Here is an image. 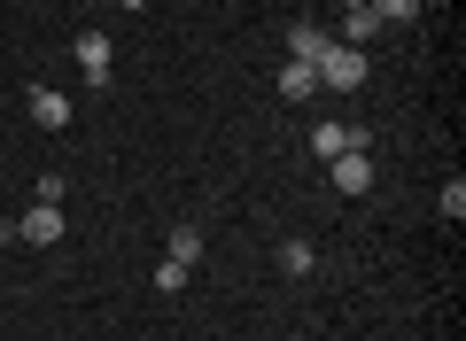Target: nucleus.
<instances>
[{"mask_svg":"<svg viewBox=\"0 0 466 341\" xmlns=\"http://www.w3.org/2000/svg\"><path fill=\"white\" fill-rule=\"evenodd\" d=\"M366 47H342V39H334L327 55H319V94H358V85H366Z\"/></svg>","mask_w":466,"mask_h":341,"instance_id":"f257e3e1","label":"nucleus"},{"mask_svg":"<svg viewBox=\"0 0 466 341\" xmlns=\"http://www.w3.org/2000/svg\"><path fill=\"white\" fill-rule=\"evenodd\" d=\"M8 233H16V241H32V248H55V241H63V202H32Z\"/></svg>","mask_w":466,"mask_h":341,"instance_id":"f03ea898","label":"nucleus"},{"mask_svg":"<svg viewBox=\"0 0 466 341\" xmlns=\"http://www.w3.org/2000/svg\"><path fill=\"white\" fill-rule=\"evenodd\" d=\"M327 179H334V195H366L373 186V155L366 147H342V155L327 163Z\"/></svg>","mask_w":466,"mask_h":341,"instance_id":"7ed1b4c3","label":"nucleus"},{"mask_svg":"<svg viewBox=\"0 0 466 341\" xmlns=\"http://www.w3.org/2000/svg\"><path fill=\"white\" fill-rule=\"evenodd\" d=\"M109 47H116L109 32H78V47H70V55H78V70H86V85H94V94L109 85Z\"/></svg>","mask_w":466,"mask_h":341,"instance_id":"20e7f679","label":"nucleus"},{"mask_svg":"<svg viewBox=\"0 0 466 341\" xmlns=\"http://www.w3.org/2000/svg\"><path fill=\"white\" fill-rule=\"evenodd\" d=\"M24 109H32V125H47V132L70 125V94H55V85H32V94H24Z\"/></svg>","mask_w":466,"mask_h":341,"instance_id":"39448f33","label":"nucleus"},{"mask_svg":"<svg viewBox=\"0 0 466 341\" xmlns=\"http://www.w3.org/2000/svg\"><path fill=\"white\" fill-rule=\"evenodd\" d=\"M342 147H366V132H358V125H334V116H327V125H311V155L319 163H334Z\"/></svg>","mask_w":466,"mask_h":341,"instance_id":"423d86ee","label":"nucleus"},{"mask_svg":"<svg viewBox=\"0 0 466 341\" xmlns=\"http://www.w3.org/2000/svg\"><path fill=\"white\" fill-rule=\"evenodd\" d=\"M327 47H334V39L319 32V24H296V32H288V63H311L319 70V55H327Z\"/></svg>","mask_w":466,"mask_h":341,"instance_id":"0eeeda50","label":"nucleus"},{"mask_svg":"<svg viewBox=\"0 0 466 341\" xmlns=\"http://www.w3.org/2000/svg\"><path fill=\"white\" fill-rule=\"evenodd\" d=\"M280 94L288 101H319V70L311 63H280Z\"/></svg>","mask_w":466,"mask_h":341,"instance_id":"6e6552de","label":"nucleus"},{"mask_svg":"<svg viewBox=\"0 0 466 341\" xmlns=\"http://www.w3.org/2000/svg\"><path fill=\"white\" fill-rule=\"evenodd\" d=\"M366 39H381V16L373 8H342V47H366Z\"/></svg>","mask_w":466,"mask_h":341,"instance_id":"1a4fd4ad","label":"nucleus"},{"mask_svg":"<svg viewBox=\"0 0 466 341\" xmlns=\"http://www.w3.org/2000/svg\"><path fill=\"white\" fill-rule=\"evenodd\" d=\"M311 264H319L311 241H280V272H288V279H311Z\"/></svg>","mask_w":466,"mask_h":341,"instance_id":"9d476101","label":"nucleus"},{"mask_svg":"<svg viewBox=\"0 0 466 341\" xmlns=\"http://www.w3.org/2000/svg\"><path fill=\"white\" fill-rule=\"evenodd\" d=\"M171 264H187V272L202 264V226H179V233H171Z\"/></svg>","mask_w":466,"mask_h":341,"instance_id":"9b49d317","label":"nucleus"},{"mask_svg":"<svg viewBox=\"0 0 466 341\" xmlns=\"http://www.w3.org/2000/svg\"><path fill=\"white\" fill-rule=\"evenodd\" d=\"M366 8L381 16V32H389V24H412V16H420V0H366Z\"/></svg>","mask_w":466,"mask_h":341,"instance_id":"f8f14e48","label":"nucleus"},{"mask_svg":"<svg viewBox=\"0 0 466 341\" xmlns=\"http://www.w3.org/2000/svg\"><path fill=\"white\" fill-rule=\"evenodd\" d=\"M187 279H195V272H187V264H171V256H164V264H156V287H164V295H179V287H187Z\"/></svg>","mask_w":466,"mask_h":341,"instance_id":"ddd939ff","label":"nucleus"},{"mask_svg":"<svg viewBox=\"0 0 466 341\" xmlns=\"http://www.w3.org/2000/svg\"><path fill=\"white\" fill-rule=\"evenodd\" d=\"M443 217H451V226L466 217V179H451V186H443Z\"/></svg>","mask_w":466,"mask_h":341,"instance_id":"4468645a","label":"nucleus"},{"mask_svg":"<svg viewBox=\"0 0 466 341\" xmlns=\"http://www.w3.org/2000/svg\"><path fill=\"white\" fill-rule=\"evenodd\" d=\"M125 8H133V16H140V8H148V0H125Z\"/></svg>","mask_w":466,"mask_h":341,"instance_id":"2eb2a0df","label":"nucleus"},{"mask_svg":"<svg viewBox=\"0 0 466 341\" xmlns=\"http://www.w3.org/2000/svg\"><path fill=\"white\" fill-rule=\"evenodd\" d=\"M342 8H366V0H342Z\"/></svg>","mask_w":466,"mask_h":341,"instance_id":"dca6fc26","label":"nucleus"}]
</instances>
